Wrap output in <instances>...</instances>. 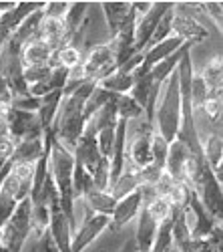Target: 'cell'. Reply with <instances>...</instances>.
Listing matches in <instances>:
<instances>
[{
	"label": "cell",
	"mask_w": 223,
	"mask_h": 252,
	"mask_svg": "<svg viewBox=\"0 0 223 252\" xmlns=\"http://www.w3.org/2000/svg\"><path fill=\"white\" fill-rule=\"evenodd\" d=\"M32 178H34V163H10L0 190L8 194L16 204H20V202L28 200V196H30Z\"/></svg>",
	"instance_id": "5b68a950"
},
{
	"label": "cell",
	"mask_w": 223,
	"mask_h": 252,
	"mask_svg": "<svg viewBox=\"0 0 223 252\" xmlns=\"http://www.w3.org/2000/svg\"><path fill=\"white\" fill-rule=\"evenodd\" d=\"M10 101H12V97H10V91L6 87V81H4V77H0V103L10 105Z\"/></svg>",
	"instance_id": "8d00e7d4"
},
{
	"label": "cell",
	"mask_w": 223,
	"mask_h": 252,
	"mask_svg": "<svg viewBox=\"0 0 223 252\" xmlns=\"http://www.w3.org/2000/svg\"><path fill=\"white\" fill-rule=\"evenodd\" d=\"M99 8H100V14L105 16L109 40L117 36V32L125 27V23L133 14V2H103L99 4Z\"/></svg>",
	"instance_id": "5bb4252c"
},
{
	"label": "cell",
	"mask_w": 223,
	"mask_h": 252,
	"mask_svg": "<svg viewBox=\"0 0 223 252\" xmlns=\"http://www.w3.org/2000/svg\"><path fill=\"white\" fill-rule=\"evenodd\" d=\"M199 252H213V250H211V248H209V246H207V242H205V244H203V248H201V250H199Z\"/></svg>",
	"instance_id": "ab89813d"
},
{
	"label": "cell",
	"mask_w": 223,
	"mask_h": 252,
	"mask_svg": "<svg viewBox=\"0 0 223 252\" xmlns=\"http://www.w3.org/2000/svg\"><path fill=\"white\" fill-rule=\"evenodd\" d=\"M14 148H16V141L6 135V137H0V159L2 161H8L14 154Z\"/></svg>",
	"instance_id": "e575fe53"
},
{
	"label": "cell",
	"mask_w": 223,
	"mask_h": 252,
	"mask_svg": "<svg viewBox=\"0 0 223 252\" xmlns=\"http://www.w3.org/2000/svg\"><path fill=\"white\" fill-rule=\"evenodd\" d=\"M115 109H117L119 119H123V121H135L139 117H145L143 109L129 95H115Z\"/></svg>",
	"instance_id": "83f0119b"
},
{
	"label": "cell",
	"mask_w": 223,
	"mask_h": 252,
	"mask_svg": "<svg viewBox=\"0 0 223 252\" xmlns=\"http://www.w3.org/2000/svg\"><path fill=\"white\" fill-rule=\"evenodd\" d=\"M179 121H181V93H179V77H177V69H175V73L159 89L155 117H153V129L167 143H171L177 137Z\"/></svg>",
	"instance_id": "7a4b0ae2"
},
{
	"label": "cell",
	"mask_w": 223,
	"mask_h": 252,
	"mask_svg": "<svg viewBox=\"0 0 223 252\" xmlns=\"http://www.w3.org/2000/svg\"><path fill=\"white\" fill-rule=\"evenodd\" d=\"M97 85H99L100 89L113 93V95H129V91H131L133 85H135V75L117 67L115 73H111L107 79H103L100 83H97Z\"/></svg>",
	"instance_id": "cb8c5ba5"
},
{
	"label": "cell",
	"mask_w": 223,
	"mask_h": 252,
	"mask_svg": "<svg viewBox=\"0 0 223 252\" xmlns=\"http://www.w3.org/2000/svg\"><path fill=\"white\" fill-rule=\"evenodd\" d=\"M34 252H60V250H58V248H56V244L52 242L50 234H49V232H45L43 236H40V238L34 242Z\"/></svg>",
	"instance_id": "836d02e7"
},
{
	"label": "cell",
	"mask_w": 223,
	"mask_h": 252,
	"mask_svg": "<svg viewBox=\"0 0 223 252\" xmlns=\"http://www.w3.org/2000/svg\"><path fill=\"white\" fill-rule=\"evenodd\" d=\"M197 75L203 81V85L207 87L209 97H221V85H223V61L221 55H215L209 59L203 69L197 71Z\"/></svg>",
	"instance_id": "ac0fdd59"
},
{
	"label": "cell",
	"mask_w": 223,
	"mask_h": 252,
	"mask_svg": "<svg viewBox=\"0 0 223 252\" xmlns=\"http://www.w3.org/2000/svg\"><path fill=\"white\" fill-rule=\"evenodd\" d=\"M69 6L71 2H43V16L63 20L65 14L69 12Z\"/></svg>",
	"instance_id": "d6a6232c"
},
{
	"label": "cell",
	"mask_w": 223,
	"mask_h": 252,
	"mask_svg": "<svg viewBox=\"0 0 223 252\" xmlns=\"http://www.w3.org/2000/svg\"><path fill=\"white\" fill-rule=\"evenodd\" d=\"M8 109H10V105L0 103V137L8 135Z\"/></svg>",
	"instance_id": "d590c367"
},
{
	"label": "cell",
	"mask_w": 223,
	"mask_h": 252,
	"mask_svg": "<svg viewBox=\"0 0 223 252\" xmlns=\"http://www.w3.org/2000/svg\"><path fill=\"white\" fill-rule=\"evenodd\" d=\"M117 252H137V244H135V238H133V234L121 244V248L117 250Z\"/></svg>",
	"instance_id": "74e56055"
},
{
	"label": "cell",
	"mask_w": 223,
	"mask_h": 252,
	"mask_svg": "<svg viewBox=\"0 0 223 252\" xmlns=\"http://www.w3.org/2000/svg\"><path fill=\"white\" fill-rule=\"evenodd\" d=\"M131 234H133V230H129V228H125V230H109L107 228L105 232L83 252H117L121 248V244Z\"/></svg>",
	"instance_id": "7402d4cb"
},
{
	"label": "cell",
	"mask_w": 223,
	"mask_h": 252,
	"mask_svg": "<svg viewBox=\"0 0 223 252\" xmlns=\"http://www.w3.org/2000/svg\"><path fill=\"white\" fill-rule=\"evenodd\" d=\"M80 61H83V53H80L76 47H73V45H65V47H60L52 55L50 65L52 67H63L67 71H73L74 67L80 65Z\"/></svg>",
	"instance_id": "4316f807"
},
{
	"label": "cell",
	"mask_w": 223,
	"mask_h": 252,
	"mask_svg": "<svg viewBox=\"0 0 223 252\" xmlns=\"http://www.w3.org/2000/svg\"><path fill=\"white\" fill-rule=\"evenodd\" d=\"M89 10V2H71L69 12L63 18V27H65V38H67V45L73 40L74 32L78 31V27L83 25V18Z\"/></svg>",
	"instance_id": "484cf974"
},
{
	"label": "cell",
	"mask_w": 223,
	"mask_h": 252,
	"mask_svg": "<svg viewBox=\"0 0 223 252\" xmlns=\"http://www.w3.org/2000/svg\"><path fill=\"white\" fill-rule=\"evenodd\" d=\"M109 222H111L109 216H99V214H93V216L85 218L83 222H80V226L73 232L71 252H83V250H87L109 228Z\"/></svg>",
	"instance_id": "ba28073f"
},
{
	"label": "cell",
	"mask_w": 223,
	"mask_h": 252,
	"mask_svg": "<svg viewBox=\"0 0 223 252\" xmlns=\"http://www.w3.org/2000/svg\"><path fill=\"white\" fill-rule=\"evenodd\" d=\"M14 4H16V2H0V25H2L4 14H6V12H10V10L14 8Z\"/></svg>",
	"instance_id": "f35d334b"
},
{
	"label": "cell",
	"mask_w": 223,
	"mask_h": 252,
	"mask_svg": "<svg viewBox=\"0 0 223 252\" xmlns=\"http://www.w3.org/2000/svg\"><path fill=\"white\" fill-rule=\"evenodd\" d=\"M171 34L177 36V38H181L183 43L197 45V43H203V40L209 36V29L203 27L201 23H197L195 18L185 16V14H181V12H175V10H173Z\"/></svg>",
	"instance_id": "8fae6325"
},
{
	"label": "cell",
	"mask_w": 223,
	"mask_h": 252,
	"mask_svg": "<svg viewBox=\"0 0 223 252\" xmlns=\"http://www.w3.org/2000/svg\"><path fill=\"white\" fill-rule=\"evenodd\" d=\"M115 95L113 93H109V91H105V89H100L99 85H95V89L89 93V97H87V101H85V119H89V117H93L103 105H107L111 99H113Z\"/></svg>",
	"instance_id": "f1b7e54d"
},
{
	"label": "cell",
	"mask_w": 223,
	"mask_h": 252,
	"mask_svg": "<svg viewBox=\"0 0 223 252\" xmlns=\"http://www.w3.org/2000/svg\"><path fill=\"white\" fill-rule=\"evenodd\" d=\"M73 158H74V163H78L85 172L91 174V178L97 172V167L103 163V158H100L99 148H97V131H95L93 121L85 123V129L73 150Z\"/></svg>",
	"instance_id": "8992f818"
},
{
	"label": "cell",
	"mask_w": 223,
	"mask_h": 252,
	"mask_svg": "<svg viewBox=\"0 0 223 252\" xmlns=\"http://www.w3.org/2000/svg\"><path fill=\"white\" fill-rule=\"evenodd\" d=\"M201 154L207 161L209 170L213 172L215 180L221 182V159H223V139H221V129L211 131L203 141H201Z\"/></svg>",
	"instance_id": "e0dca14e"
},
{
	"label": "cell",
	"mask_w": 223,
	"mask_h": 252,
	"mask_svg": "<svg viewBox=\"0 0 223 252\" xmlns=\"http://www.w3.org/2000/svg\"><path fill=\"white\" fill-rule=\"evenodd\" d=\"M60 99H63V91L49 93L47 97L40 99V107H38L36 115H38V121H40V125H43L45 131H49V129L52 127V121H54V117H56Z\"/></svg>",
	"instance_id": "d4e9b609"
},
{
	"label": "cell",
	"mask_w": 223,
	"mask_h": 252,
	"mask_svg": "<svg viewBox=\"0 0 223 252\" xmlns=\"http://www.w3.org/2000/svg\"><path fill=\"white\" fill-rule=\"evenodd\" d=\"M195 45H191V43H185L183 47H181L179 51H175L171 57H167V59H163L161 63H157V65L149 71V77H151V81L155 83V85H163V83L175 73V69H177V65H179V61L183 59V55L185 53H189L191 49H193Z\"/></svg>",
	"instance_id": "ffe728a7"
},
{
	"label": "cell",
	"mask_w": 223,
	"mask_h": 252,
	"mask_svg": "<svg viewBox=\"0 0 223 252\" xmlns=\"http://www.w3.org/2000/svg\"><path fill=\"white\" fill-rule=\"evenodd\" d=\"M78 69L83 73V79L91 81V83H100L111 73H115L117 71V53H115V47L111 40H107V43H97L95 47L85 51Z\"/></svg>",
	"instance_id": "277c9868"
},
{
	"label": "cell",
	"mask_w": 223,
	"mask_h": 252,
	"mask_svg": "<svg viewBox=\"0 0 223 252\" xmlns=\"http://www.w3.org/2000/svg\"><path fill=\"white\" fill-rule=\"evenodd\" d=\"M173 6V2H151V8L143 14V16H137V23H135V34H133V47L137 53H143L149 38L157 27V23L161 20L169 8Z\"/></svg>",
	"instance_id": "52a82bcc"
},
{
	"label": "cell",
	"mask_w": 223,
	"mask_h": 252,
	"mask_svg": "<svg viewBox=\"0 0 223 252\" xmlns=\"http://www.w3.org/2000/svg\"><path fill=\"white\" fill-rule=\"evenodd\" d=\"M143 210V196H141V190H135L133 194L125 196L123 200H119L115 210H113V214H111V222H109V230H125L129 228L139 212Z\"/></svg>",
	"instance_id": "30bf717a"
},
{
	"label": "cell",
	"mask_w": 223,
	"mask_h": 252,
	"mask_svg": "<svg viewBox=\"0 0 223 252\" xmlns=\"http://www.w3.org/2000/svg\"><path fill=\"white\" fill-rule=\"evenodd\" d=\"M52 71V65H43V67H28V69H23V79L28 87H36L40 85Z\"/></svg>",
	"instance_id": "4dcf8cb0"
},
{
	"label": "cell",
	"mask_w": 223,
	"mask_h": 252,
	"mask_svg": "<svg viewBox=\"0 0 223 252\" xmlns=\"http://www.w3.org/2000/svg\"><path fill=\"white\" fill-rule=\"evenodd\" d=\"M85 202V206L91 210L93 214H99V216H109L113 214V210L117 206V200L109 194V190H93L89 194H85V198H80Z\"/></svg>",
	"instance_id": "603a6c76"
},
{
	"label": "cell",
	"mask_w": 223,
	"mask_h": 252,
	"mask_svg": "<svg viewBox=\"0 0 223 252\" xmlns=\"http://www.w3.org/2000/svg\"><path fill=\"white\" fill-rule=\"evenodd\" d=\"M8 135L18 143L26 137H38L45 135L43 125L38 121L36 113L30 111H18V109H8Z\"/></svg>",
	"instance_id": "9c48e42d"
},
{
	"label": "cell",
	"mask_w": 223,
	"mask_h": 252,
	"mask_svg": "<svg viewBox=\"0 0 223 252\" xmlns=\"http://www.w3.org/2000/svg\"><path fill=\"white\" fill-rule=\"evenodd\" d=\"M171 20H173V6H171L163 16H161V20L157 23V27H155V31H153V34H151V38H149L145 51L151 49V47H155V45H159V43H163L165 38L171 36Z\"/></svg>",
	"instance_id": "f546056e"
},
{
	"label": "cell",
	"mask_w": 223,
	"mask_h": 252,
	"mask_svg": "<svg viewBox=\"0 0 223 252\" xmlns=\"http://www.w3.org/2000/svg\"><path fill=\"white\" fill-rule=\"evenodd\" d=\"M47 152V139L45 135H38V137H26L23 141L16 143L14 154L8 159L10 163H36L43 154Z\"/></svg>",
	"instance_id": "2e32d148"
},
{
	"label": "cell",
	"mask_w": 223,
	"mask_h": 252,
	"mask_svg": "<svg viewBox=\"0 0 223 252\" xmlns=\"http://www.w3.org/2000/svg\"><path fill=\"white\" fill-rule=\"evenodd\" d=\"M73 172H74V158L69 150L60 145L54 135L50 137V150H49V174L54 184V190L60 200V208L67 214L69 220H73Z\"/></svg>",
	"instance_id": "3957f363"
},
{
	"label": "cell",
	"mask_w": 223,
	"mask_h": 252,
	"mask_svg": "<svg viewBox=\"0 0 223 252\" xmlns=\"http://www.w3.org/2000/svg\"><path fill=\"white\" fill-rule=\"evenodd\" d=\"M52 51L49 49L47 43H43L38 36L26 40V43L20 47L18 51V61L23 69H28V67H43V65H50L52 61Z\"/></svg>",
	"instance_id": "4fadbf2b"
},
{
	"label": "cell",
	"mask_w": 223,
	"mask_h": 252,
	"mask_svg": "<svg viewBox=\"0 0 223 252\" xmlns=\"http://www.w3.org/2000/svg\"><path fill=\"white\" fill-rule=\"evenodd\" d=\"M159 224L153 220V216L143 208L139 212L137 220H135V230H133V238L137 244V252H151L157 234H159Z\"/></svg>",
	"instance_id": "7c38bea8"
},
{
	"label": "cell",
	"mask_w": 223,
	"mask_h": 252,
	"mask_svg": "<svg viewBox=\"0 0 223 252\" xmlns=\"http://www.w3.org/2000/svg\"><path fill=\"white\" fill-rule=\"evenodd\" d=\"M203 6V12L207 16V20L215 25L217 32H221V27H223V4L221 2H201Z\"/></svg>",
	"instance_id": "1f68e13d"
},
{
	"label": "cell",
	"mask_w": 223,
	"mask_h": 252,
	"mask_svg": "<svg viewBox=\"0 0 223 252\" xmlns=\"http://www.w3.org/2000/svg\"><path fill=\"white\" fill-rule=\"evenodd\" d=\"M139 176H137V170L129 163L125 161V170L121 172V176L115 180V184H111L109 188V194L119 202V200H123L125 196L133 194L135 190H139Z\"/></svg>",
	"instance_id": "44dd1931"
},
{
	"label": "cell",
	"mask_w": 223,
	"mask_h": 252,
	"mask_svg": "<svg viewBox=\"0 0 223 252\" xmlns=\"http://www.w3.org/2000/svg\"><path fill=\"white\" fill-rule=\"evenodd\" d=\"M38 38L43 40V43H47L52 53H56L60 47H65L67 38H65L63 20L43 16V20H40V29H38Z\"/></svg>",
	"instance_id": "d6986e66"
},
{
	"label": "cell",
	"mask_w": 223,
	"mask_h": 252,
	"mask_svg": "<svg viewBox=\"0 0 223 252\" xmlns=\"http://www.w3.org/2000/svg\"><path fill=\"white\" fill-rule=\"evenodd\" d=\"M97 83H83V85L74 87L73 91H63V99H60L56 117L52 121V135L54 139L63 145L65 150H69L73 154L74 145L85 129V101L89 97V93L95 89Z\"/></svg>",
	"instance_id": "6da1fadb"
},
{
	"label": "cell",
	"mask_w": 223,
	"mask_h": 252,
	"mask_svg": "<svg viewBox=\"0 0 223 252\" xmlns=\"http://www.w3.org/2000/svg\"><path fill=\"white\" fill-rule=\"evenodd\" d=\"M191 152L187 150V145L183 141H179L177 137L169 143V152L165 159V174L173 182H183V172H185V163L189 159Z\"/></svg>",
	"instance_id": "9a60e30c"
}]
</instances>
